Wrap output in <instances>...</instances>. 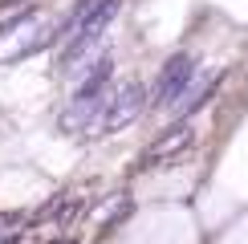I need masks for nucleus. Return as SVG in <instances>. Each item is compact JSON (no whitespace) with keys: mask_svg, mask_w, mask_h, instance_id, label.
Returning <instances> with one entry per match:
<instances>
[{"mask_svg":"<svg viewBox=\"0 0 248 244\" xmlns=\"http://www.w3.org/2000/svg\"><path fill=\"white\" fill-rule=\"evenodd\" d=\"M220 77H224V74H208V77H203V86H200V90H191V94H183V98H179V114H175V118H191L195 110H200L203 102H208V98L216 94V90H220Z\"/></svg>","mask_w":248,"mask_h":244,"instance_id":"nucleus-4","label":"nucleus"},{"mask_svg":"<svg viewBox=\"0 0 248 244\" xmlns=\"http://www.w3.org/2000/svg\"><path fill=\"white\" fill-rule=\"evenodd\" d=\"M191 81H195V61H191V53H175L167 65H163L159 81H155V98H151V106H155V110L179 106V98L191 90Z\"/></svg>","mask_w":248,"mask_h":244,"instance_id":"nucleus-2","label":"nucleus"},{"mask_svg":"<svg viewBox=\"0 0 248 244\" xmlns=\"http://www.w3.org/2000/svg\"><path fill=\"white\" fill-rule=\"evenodd\" d=\"M191 142H195V130L187 126V122H179L175 130H167L163 138H155V142H151V151L142 155V167H163V163H171V159L187 155Z\"/></svg>","mask_w":248,"mask_h":244,"instance_id":"nucleus-3","label":"nucleus"},{"mask_svg":"<svg viewBox=\"0 0 248 244\" xmlns=\"http://www.w3.org/2000/svg\"><path fill=\"white\" fill-rule=\"evenodd\" d=\"M142 106H147V90H142L139 77L130 81H118L114 90H110L106 106H102V118H98V130H106V135H114V130L130 126L134 118L142 114Z\"/></svg>","mask_w":248,"mask_h":244,"instance_id":"nucleus-1","label":"nucleus"}]
</instances>
